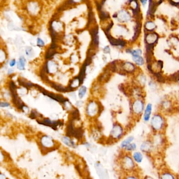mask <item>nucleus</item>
Returning a JSON list of instances; mask_svg holds the SVG:
<instances>
[{"mask_svg":"<svg viewBox=\"0 0 179 179\" xmlns=\"http://www.w3.org/2000/svg\"><path fill=\"white\" fill-rule=\"evenodd\" d=\"M133 137H130L127 139H126L125 140H124L121 144V147L122 148H125L126 147L128 144H130L131 142L133 141Z\"/></svg>","mask_w":179,"mask_h":179,"instance_id":"25","label":"nucleus"},{"mask_svg":"<svg viewBox=\"0 0 179 179\" xmlns=\"http://www.w3.org/2000/svg\"><path fill=\"white\" fill-rule=\"evenodd\" d=\"M161 178L164 179H170V178H174V177L173 176V175H172L170 173H165L163 174H162Z\"/></svg>","mask_w":179,"mask_h":179,"instance_id":"29","label":"nucleus"},{"mask_svg":"<svg viewBox=\"0 0 179 179\" xmlns=\"http://www.w3.org/2000/svg\"><path fill=\"white\" fill-rule=\"evenodd\" d=\"M34 87L36 88L38 91H40L44 95L48 96V97L51 98V99H53L54 100H56L57 102H59L61 104H64L65 102L68 101V99L64 98L61 95H57L54 93H49L47 91H46L45 89H44L43 88H42V87H41L40 86H39L38 85L35 84Z\"/></svg>","mask_w":179,"mask_h":179,"instance_id":"3","label":"nucleus"},{"mask_svg":"<svg viewBox=\"0 0 179 179\" xmlns=\"http://www.w3.org/2000/svg\"><path fill=\"white\" fill-rule=\"evenodd\" d=\"M133 158L135 159V160L138 163L141 162L143 159L142 155L139 152H136L134 153L133 155Z\"/></svg>","mask_w":179,"mask_h":179,"instance_id":"24","label":"nucleus"},{"mask_svg":"<svg viewBox=\"0 0 179 179\" xmlns=\"http://www.w3.org/2000/svg\"><path fill=\"white\" fill-rule=\"evenodd\" d=\"M123 135V129L118 124H115L110 132V137L114 139H119Z\"/></svg>","mask_w":179,"mask_h":179,"instance_id":"9","label":"nucleus"},{"mask_svg":"<svg viewBox=\"0 0 179 179\" xmlns=\"http://www.w3.org/2000/svg\"><path fill=\"white\" fill-rule=\"evenodd\" d=\"M9 89L11 92L12 97V102L14 106L19 110L23 111L24 108L25 107V105L21 100L18 96L17 93V87L14 82L11 81L9 83Z\"/></svg>","mask_w":179,"mask_h":179,"instance_id":"2","label":"nucleus"},{"mask_svg":"<svg viewBox=\"0 0 179 179\" xmlns=\"http://www.w3.org/2000/svg\"><path fill=\"white\" fill-rule=\"evenodd\" d=\"M133 62L138 66H142L144 64V58L141 55L132 56Z\"/></svg>","mask_w":179,"mask_h":179,"instance_id":"20","label":"nucleus"},{"mask_svg":"<svg viewBox=\"0 0 179 179\" xmlns=\"http://www.w3.org/2000/svg\"><path fill=\"white\" fill-rule=\"evenodd\" d=\"M122 164L124 167L127 170H131L135 166L132 159L129 156H126L124 158Z\"/></svg>","mask_w":179,"mask_h":179,"instance_id":"14","label":"nucleus"},{"mask_svg":"<svg viewBox=\"0 0 179 179\" xmlns=\"http://www.w3.org/2000/svg\"><path fill=\"white\" fill-rule=\"evenodd\" d=\"M38 115H39V114H38V112H37L36 111H35L34 110H33L31 112L30 115H29V117H30L32 119H35L38 116Z\"/></svg>","mask_w":179,"mask_h":179,"instance_id":"30","label":"nucleus"},{"mask_svg":"<svg viewBox=\"0 0 179 179\" xmlns=\"http://www.w3.org/2000/svg\"><path fill=\"white\" fill-rule=\"evenodd\" d=\"M170 4L174 6H178L179 5V0H169Z\"/></svg>","mask_w":179,"mask_h":179,"instance_id":"32","label":"nucleus"},{"mask_svg":"<svg viewBox=\"0 0 179 179\" xmlns=\"http://www.w3.org/2000/svg\"><path fill=\"white\" fill-rule=\"evenodd\" d=\"M127 52L130 54L132 56H137V55H141L142 53V50L141 49L137 48L135 49H128L127 51Z\"/></svg>","mask_w":179,"mask_h":179,"instance_id":"21","label":"nucleus"},{"mask_svg":"<svg viewBox=\"0 0 179 179\" xmlns=\"http://www.w3.org/2000/svg\"><path fill=\"white\" fill-rule=\"evenodd\" d=\"M159 38L158 34L154 32L145 33L144 42L146 45L154 46L157 43Z\"/></svg>","mask_w":179,"mask_h":179,"instance_id":"6","label":"nucleus"},{"mask_svg":"<svg viewBox=\"0 0 179 179\" xmlns=\"http://www.w3.org/2000/svg\"><path fill=\"white\" fill-rule=\"evenodd\" d=\"M9 106H10V104L7 102H1V105H0L1 107H8Z\"/></svg>","mask_w":179,"mask_h":179,"instance_id":"33","label":"nucleus"},{"mask_svg":"<svg viewBox=\"0 0 179 179\" xmlns=\"http://www.w3.org/2000/svg\"><path fill=\"white\" fill-rule=\"evenodd\" d=\"M121 68L122 71L124 73H131L135 71L136 67L135 65L130 62H126L121 64Z\"/></svg>","mask_w":179,"mask_h":179,"instance_id":"12","label":"nucleus"},{"mask_svg":"<svg viewBox=\"0 0 179 179\" xmlns=\"http://www.w3.org/2000/svg\"><path fill=\"white\" fill-rule=\"evenodd\" d=\"M74 121L71 118L69 120L67 126L66 136L69 137H73L77 140H81L83 137L84 130L81 127L75 128L74 125Z\"/></svg>","mask_w":179,"mask_h":179,"instance_id":"1","label":"nucleus"},{"mask_svg":"<svg viewBox=\"0 0 179 179\" xmlns=\"http://www.w3.org/2000/svg\"><path fill=\"white\" fill-rule=\"evenodd\" d=\"M62 141L66 145H67L69 147H72L74 148L76 147V145L75 143L69 137L67 136V137H63Z\"/></svg>","mask_w":179,"mask_h":179,"instance_id":"19","label":"nucleus"},{"mask_svg":"<svg viewBox=\"0 0 179 179\" xmlns=\"http://www.w3.org/2000/svg\"><path fill=\"white\" fill-rule=\"evenodd\" d=\"M144 32H152L156 28V25L155 23L152 21H148L145 22L144 25Z\"/></svg>","mask_w":179,"mask_h":179,"instance_id":"15","label":"nucleus"},{"mask_svg":"<svg viewBox=\"0 0 179 179\" xmlns=\"http://www.w3.org/2000/svg\"><path fill=\"white\" fill-rule=\"evenodd\" d=\"M140 2L143 6H145L148 3V0H140Z\"/></svg>","mask_w":179,"mask_h":179,"instance_id":"36","label":"nucleus"},{"mask_svg":"<svg viewBox=\"0 0 179 179\" xmlns=\"http://www.w3.org/2000/svg\"><path fill=\"white\" fill-rule=\"evenodd\" d=\"M152 111V105L151 104H149L146 109L145 113L144 114V120L146 121H148L150 119V115Z\"/></svg>","mask_w":179,"mask_h":179,"instance_id":"18","label":"nucleus"},{"mask_svg":"<svg viewBox=\"0 0 179 179\" xmlns=\"http://www.w3.org/2000/svg\"><path fill=\"white\" fill-rule=\"evenodd\" d=\"M87 65L85 63L84 64V65L83 66V67L81 68V70L80 71V73H79V75L77 76L79 82H80V84L81 85H82V84L83 83L84 80L85 79V76H86V67H87Z\"/></svg>","mask_w":179,"mask_h":179,"instance_id":"16","label":"nucleus"},{"mask_svg":"<svg viewBox=\"0 0 179 179\" xmlns=\"http://www.w3.org/2000/svg\"><path fill=\"white\" fill-rule=\"evenodd\" d=\"M13 69H9V70L8 71V74H11V73H13Z\"/></svg>","mask_w":179,"mask_h":179,"instance_id":"37","label":"nucleus"},{"mask_svg":"<svg viewBox=\"0 0 179 179\" xmlns=\"http://www.w3.org/2000/svg\"><path fill=\"white\" fill-rule=\"evenodd\" d=\"M41 144L42 147V150L44 149L48 150L53 149L55 142L51 137L44 136L41 139Z\"/></svg>","mask_w":179,"mask_h":179,"instance_id":"7","label":"nucleus"},{"mask_svg":"<svg viewBox=\"0 0 179 179\" xmlns=\"http://www.w3.org/2000/svg\"><path fill=\"white\" fill-rule=\"evenodd\" d=\"M151 126L155 130H160L163 128L164 125V120L162 117L160 115H154L151 119Z\"/></svg>","mask_w":179,"mask_h":179,"instance_id":"8","label":"nucleus"},{"mask_svg":"<svg viewBox=\"0 0 179 179\" xmlns=\"http://www.w3.org/2000/svg\"><path fill=\"white\" fill-rule=\"evenodd\" d=\"M150 147H151V145L150 143L148 142H144L143 144H142L141 147V149L142 151H147L150 150Z\"/></svg>","mask_w":179,"mask_h":179,"instance_id":"27","label":"nucleus"},{"mask_svg":"<svg viewBox=\"0 0 179 179\" xmlns=\"http://www.w3.org/2000/svg\"><path fill=\"white\" fill-rule=\"evenodd\" d=\"M71 119L74 120H79L80 119V115L79 110L77 109H75L71 113Z\"/></svg>","mask_w":179,"mask_h":179,"instance_id":"23","label":"nucleus"},{"mask_svg":"<svg viewBox=\"0 0 179 179\" xmlns=\"http://www.w3.org/2000/svg\"><path fill=\"white\" fill-rule=\"evenodd\" d=\"M16 64V61L15 59H12V60L9 63V65H10L11 67H13L15 66Z\"/></svg>","mask_w":179,"mask_h":179,"instance_id":"35","label":"nucleus"},{"mask_svg":"<svg viewBox=\"0 0 179 179\" xmlns=\"http://www.w3.org/2000/svg\"><path fill=\"white\" fill-rule=\"evenodd\" d=\"M37 46L39 47H43L44 46V42H43V41H42L41 38H37Z\"/></svg>","mask_w":179,"mask_h":179,"instance_id":"31","label":"nucleus"},{"mask_svg":"<svg viewBox=\"0 0 179 179\" xmlns=\"http://www.w3.org/2000/svg\"><path fill=\"white\" fill-rule=\"evenodd\" d=\"M132 108L134 113L136 114H141L144 108V103L140 99H137L133 102Z\"/></svg>","mask_w":179,"mask_h":179,"instance_id":"11","label":"nucleus"},{"mask_svg":"<svg viewBox=\"0 0 179 179\" xmlns=\"http://www.w3.org/2000/svg\"><path fill=\"white\" fill-rule=\"evenodd\" d=\"M87 92V88L85 86H82L79 90L78 96L81 99L83 98Z\"/></svg>","mask_w":179,"mask_h":179,"instance_id":"26","label":"nucleus"},{"mask_svg":"<svg viewBox=\"0 0 179 179\" xmlns=\"http://www.w3.org/2000/svg\"><path fill=\"white\" fill-rule=\"evenodd\" d=\"M125 149L127 151H132L134 150L136 148V145L135 143L129 144L125 148Z\"/></svg>","mask_w":179,"mask_h":179,"instance_id":"28","label":"nucleus"},{"mask_svg":"<svg viewBox=\"0 0 179 179\" xmlns=\"http://www.w3.org/2000/svg\"><path fill=\"white\" fill-rule=\"evenodd\" d=\"M17 81H18V83L19 84V85L26 88V89H30L31 88L34 87L35 84H32L31 82H27V81L25 80V79H22V78L18 79Z\"/></svg>","mask_w":179,"mask_h":179,"instance_id":"17","label":"nucleus"},{"mask_svg":"<svg viewBox=\"0 0 179 179\" xmlns=\"http://www.w3.org/2000/svg\"><path fill=\"white\" fill-rule=\"evenodd\" d=\"M37 122L40 125L51 127L54 130H57L58 126H62L64 125V122L62 121H52L48 118H44L41 120H37Z\"/></svg>","mask_w":179,"mask_h":179,"instance_id":"5","label":"nucleus"},{"mask_svg":"<svg viewBox=\"0 0 179 179\" xmlns=\"http://www.w3.org/2000/svg\"><path fill=\"white\" fill-rule=\"evenodd\" d=\"M102 105L98 104L96 102H91L89 103L87 107L86 113L88 116L90 117H95L97 114L102 113L103 110H101Z\"/></svg>","mask_w":179,"mask_h":179,"instance_id":"4","label":"nucleus"},{"mask_svg":"<svg viewBox=\"0 0 179 179\" xmlns=\"http://www.w3.org/2000/svg\"><path fill=\"white\" fill-rule=\"evenodd\" d=\"M115 15V17L117 18L118 21L120 22H127L131 19V14L125 9H122Z\"/></svg>","mask_w":179,"mask_h":179,"instance_id":"10","label":"nucleus"},{"mask_svg":"<svg viewBox=\"0 0 179 179\" xmlns=\"http://www.w3.org/2000/svg\"><path fill=\"white\" fill-rule=\"evenodd\" d=\"M25 59L23 57H21L17 62V68L19 70H24L25 65Z\"/></svg>","mask_w":179,"mask_h":179,"instance_id":"22","label":"nucleus"},{"mask_svg":"<svg viewBox=\"0 0 179 179\" xmlns=\"http://www.w3.org/2000/svg\"><path fill=\"white\" fill-rule=\"evenodd\" d=\"M47 83L49 84L50 85L52 88H53L54 89H55L56 91L59 92H62V93H66V92H70V90L68 88V87H65L60 84H56L54 82H52L50 81H49Z\"/></svg>","mask_w":179,"mask_h":179,"instance_id":"13","label":"nucleus"},{"mask_svg":"<svg viewBox=\"0 0 179 179\" xmlns=\"http://www.w3.org/2000/svg\"><path fill=\"white\" fill-rule=\"evenodd\" d=\"M110 48L109 47V46H106L104 49V51L105 53H110Z\"/></svg>","mask_w":179,"mask_h":179,"instance_id":"34","label":"nucleus"}]
</instances>
